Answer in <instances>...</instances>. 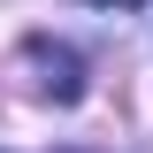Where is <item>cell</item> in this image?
<instances>
[{"label":"cell","mask_w":153,"mask_h":153,"mask_svg":"<svg viewBox=\"0 0 153 153\" xmlns=\"http://www.w3.org/2000/svg\"><path fill=\"white\" fill-rule=\"evenodd\" d=\"M23 69H31L38 100H54V107H76L84 100V54L61 46V38H23Z\"/></svg>","instance_id":"1"},{"label":"cell","mask_w":153,"mask_h":153,"mask_svg":"<svg viewBox=\"0 0 153 153\" xmlns=\"http://www.w3.org/2000/svg\"><path fill=\"white\" fill-rule=\"evenodd\" d=\"M84 8H115V16H130V8H146V0H84Z\"/></svg>","instance_id":"2"}]
</instances>
